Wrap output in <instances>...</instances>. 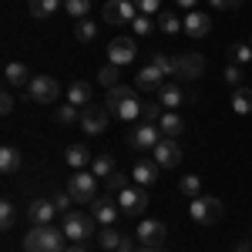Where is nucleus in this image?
I'll use <instances>...</instances> for the list:
<instances>
[{"label":"nucleus","instance_id":"nucleus-29","mask_svg":"<svg viewBox=\"0 0 252 252\" xmlns=\"http://www.w3.org/2000/svg\"><path fill=\"white\" fill-rule=\"evenodd\" d=\"M121 239H125V235L118 232L115 225H104V229H101V235H97V242H101V249H111V252H115L118 246H121Z\"/></svg>","mask_w":252,"mask_h":252},{"label":"nucleus","instance_id":"nucleus-49","mask_svg":"<svg viewBox=\"0 0 252 252\" xmlns=\"http://www.w3.org/2000/svg\"><path fill=\"white\" fill-rule=\"evenodd\" d=\"M64 252H88V249H81V246H71V249H64Z\"/></svg>","mask_w":252,"mask_h":252},{"label":"nucleus","instance_id":"nucleus-18","mask_svg":"<svg viewBox=\"0 0 252 252\" xmlns=\"http://www.w3.org/2000/svg\"><path fill=\"white\" fill-rule=\"evenodd\" d=\"M91 209H94V219L101 225H115V219L121 215V205H115V198H94Z\"/></svg>","mask_w":252,"mask_h":252},{"label":"nucleus","instance_id":"nucleus-14","mask_svg":"<svg viewBox=\"0 0 252 252\" xmlns=\"http://www.w3.org/2000/svg\"><path fill=\"white\" fill-rule=\"evenodd\" d=\"M155 161L161 168H175L178 161H182V148H178V141L175 138H161L155 148Z\"/></svg>","mask_w":252,"mask_h":252},{"label":"nucleus","instance_id":"nucleus-48","mask_svg":"<svg viewBox=\"0 0 252 252\" xmlns=\"http://www.w3.org/2000/svg\"><path fill=\"white\" fill-rule=\"evenodd\" d=\"M175 3H178V7H185V10H195V3H198V0H175Z\"/></svg>","mask_w":252,"mask_h":252},{"label":"nucleus","instance_id":"nucleus-15","mask_svg":"<svg viewBox=\"0 0 252 252\" xmlns=\"http://www.w3.org/2000/svg\"><path fill=\"white\" fill-rule=\"evenodd\" d=\"M158 161H148V158H141V161H135V168H131V182H138L141 189H148V185H155L158 182Z\"/></svg>","mask_w":252,"mask_h":252},{"label":"nucleus","instance_id":"nucleus-31","mask_svg":"<svg viewBox=\"0 0 252 252\" xmlns=\"http://www.w3.org/2000/svg\"><path fill=\"white\" fill-rule=\"evenodd\" d=\"M74 37H78L81 44H91V40L97 37L94 20H78V24H74Z\"/></svg>","mask_w":252,"mask_h":252},{"label":"nucleus","instance_id":"nucleus-2","mask_svg":"<svg viewBox=\"0 0 252 252\" xmlns=\"http://www.w3.org/2000/svg\"><path fill=\"white\" fill-rule=\"evenodd\" d=\"M104 104H108V111H111L115 118H121V121H135V118L141 115V101H138L135 88H125V84L111 88Z\"/></svg>","mask_w":252,"mask_h":252},{"label":"nucleus","instance_id":"nucleus-32","mask_svg":"<svg viewBox=\"0 0 252 252\" xmlns=\"http://www.w3.org/2000/svg\"><path fill=\"white\" fill-rule=\"evenodd\" d=\"M118 71H121V67L108 61V64L101 67V74H97V81H101V88H108V91H111V88H118Z\"/></svg>","mask_w":252,"mask_h":252},{"label":"nucleus","instance_id":"nucleus-28","mask_svg":"<svg viewBox=\"0 0 252 252\" xmlns=\"http://www.w3.org/2000/svg\"><path fill=\"white\" fill-rule=\"evenodd\" d=\"M58 7H61V0H31V14L37 20H47Z\"/></svg>","mask_w":252,"mask_h":252},{"label":"nucleus","instance_id":"nucleus-19","mask_svg":"<svg viewBox=\"0 0 252 252\" xmlns=\"http://www.w3.org/2000/svg\"><path fill=\"white\" fill-rule=\"evenodd\" d=\"M135 84L141 88V91H161V88H165V74L158 71L155 64H148V67H141V71H138Z\"/></svg>","mask_w":252,"mask_h":252},{"label":"nucleus","instance_id":"nucleus-23","mask_svg":"<svg viewBox=\"0 0 252 252\" xmlns=\"http://www.w3.org/2000/svg\"><path fill=\"white\" fill-rule=\"evenodd\" d=\"M232 111L235 115H252V88H235L232 91Z\"/></svg>","mask_w":252,"mask_h":252},{"label":"nucleus","instance_id":"nucleus-16","mask_svg":"<svg viewBox=\"0 0 252 252\" xmlns=\"http://www.w3.org/2000/svg\"><path fill=\"white\" fill-rule=\"evenodd\" d=\"M175 61H178V74H182V78L195 81V78L205 74V61H202V54H178Z\"/></svg>","mask_w":252,"mask_h":252},{"label":"nucleus","instance_id":"nucleus-1","mask_svg":"<svg viewBox=\"0 0 252 252\" xmlns=\"http://www.w3.org/2000/svg\"><path fill=\"white\" fill-rule=\"evenodd\" d=\"M64 229H54V225H34L31 232L24 235V252H64Z\"/></svg>","mask_w":252,"mask_h":252},{"label":"nucleus","instance_id":"nucleus-42","mask_svg":"<svg viewBox=\"0 0 252 252\" xmlns=\"http://www.w3.org/2000/svg\"><path fill=\"white\" fill-rule=\"evenodd\" d=\"M71 202H74V198H71V192H58V195H54V205H58L61 215L71 212Z\"/></svg>","mask_w":252,"mask_h":252},{"label":"nucleus","instance_id":"nucleus-46","mask_svg":"<svg viewBox=\"0 0 252 252\" xmlns=\"http://www.w3.org/2000/svg\"><path fill=\"white\" fill-rule=\"evenodd\" d=\"M209 3H212L215 10H232V7L239 3V0H209Z\"/></svg>","mask_w":252,"mask_h":252},{"label":"nucleus","instance_id":"nucleus-47","mask_svg":"<svg viewBox=\"0 0 252 252\" xmlns=\"http://www.w3.org/2000/svg\"><path fill=\"white\" fill-rule=\"evenodd\" d=\"M115 252H138V249H135V242H131V239L125 235V239H121V246H118Z\"/></svg>","mask_w":252,"mask_h":252},{"label":"nucleus","instance_id":"nucleus-38","mask_svg":"<svg viewBox=\"0 0 252 252\" xmlns=\"http://www.w3.org/2000/svg\"><path fill=\"white\" fill-rule=\"evenodd\" d=\"M64 7H67V14H71V17L81 20L88 10H91V0H64Z\"/></svg>","mask_w":252,"mask_h":252},{"label":"nucleus","instance_id":"nucleus-5","mask_svg":"<svg viewBox=\"0 0 252 252\" xmlns=\"http://www.w3.org/2000/svg\"><path fill=\"white\" fill-rule=\"evenodd\" d=\"M94 215H81V212H67L64 215V222H61V229H64V235L67 239H74V242H81V239H88V235H94Z\"/></svg>","mask_w":252,"mask_h":252},{"label":"nucleus","instance_id":"nucleus-17","mask_svg":"<svg viewBox=\"0 0 252 252\" xmlns=\"http://www.w3.org/2000/svg\"><path fill=\"white\" fill-rule=\"evenodd\" d=\"M212 31V20H209V14H202V10H189V17H185V34L189 37H205Z\"/></svg>","mask_w":252,"mask_h":252},{"label":"nucleus","instance_id":"nucleus-27","mask_svg":"<svg viewBox=\"0 0 252 252\" xmlns=\"http://www.w3.org/2000/svg\"><path fill=\"white\" fill-rule=\"evenodd\" d=\"M91 172L104 182L108 175H115V158L111 155H94V161H91Z\"/></svg>","mask_w":252,"mask_h":252},{"label":"nucleus","instance_id":"nucleus-11","mask_svg":"<svg viewBox=\"0 0 252 252\" xmlns=\"http://www.w3.org/2000/svg\"><path fill=\"white\" fill-rule=\"evenodd\" d=\"M138 54V47H135V40L131 37H115L111 44H108V61L111 64H118V67H125V64H131Z\"/></svg>","mask_w":252,"mask_h":252},{"label":"nucleus","instance_id":"nucleus-51","mask_svg":"<svg viewBox=\"0 0 252 252\" xmlns=\"http://www.w3.org/2000/svg\"><path fill=\"white\" fill-rule=\"evenodd\" d=\"M235 252H249V249H235Z\"/></svg>","mask_w":252,"mask_h":252},{"label":"nucleus","instance_id":"nucleus-8","mask_svg":"<svg viewBox=\"0 0 252 252\" xmlns=\"http://www.w3.org/2000/svg\"><path fill=\"white\" fill-rule=\"evenodd\" d=\"M27 94H31V101H37V104H51V101H58L61 84L54 78H47V74H37V78L27 84Z\"/></svg>","mask_w":252,"mask_h":252},{"label":"nucleus","instance_id":"nucleus-39","mask_svg":"<svg viewBox=\"0 0 252 252\" xmlns=\"http://www.w3.org/2000/svg\"><path fill=\"white\" fill-rule=\"evenodd\" d=\"M58 125H74V121H81V115H78V108L74 104H64V108H58Z\"/></svg>","mask_w":252,"mask_h":252},{"label":"nucleus","instance_id":"nucleus-26","mask_svg":"<svg viewBox=\"0 0 252 252\" xmlns=\"http://www.w3.org/2000/svg\"><path fill=\"white\" fill-rule=\"evenodd\" d=\"M64 158H67V165H71V168H84L88 161H94V158H91V152H88L84 145H71Z\"/></svg>","mask_w":252,"mask_h":252},{"label":"nucleus","instance_id":"nucleus-43","mask_svg":"<svg viewBox=\"0 0 252 252\" xmlns=\"http://www.w3.org/2000/svg\"><path fill=\"white\" fill-rule=\"evenodd\" d=\"M135 7H138V14H148L152 17L158 7H161V0H135Z\"/></svg>","mask_w":252,"mask_h":252},{"label":"nucleus","instance_id":"nucleus-12","mask_svg":"<svg viewBox=\"0 0 252 252\" xmlns=\"http://www.w3.org/2000/svg\"><path fill=\"white\" fill-rule=\"evenodd\" d=\"M165 235H168L165 222H152V219H145V222L138 225V242H141L145 249H158V246L165 242Z\"/></svg>","mask_w":252,"mask_h":252},{"label":"nucleus","instance_id":"nucleus-7","mask_svg":"<svg viewBox=\"0 0 252 252\" xmlns=\"http://www.w3.org/2000/svg\"><path fill=\"white\" fill-rule=\"evenodd\" d=\"M118 205H121V212L125 215H141L148 209V189H141V185H128L125 192H118Z\"/></svg>","mask_w":252,"mask_h":252},{"label":"nucleus","instance_id":"nucleus-40","mask_svg":"<svg viewBox=\"0 0 252 252\" xmlns=\"http://www.w3.org/2000/svg\"><path fill=\"white\" fill-rule=\"evenodd\" d=\"M229 58H232L235 64H249V61H252V47H249V44H235L232 51H229Z\"/></svg>","mask_w":252,"mask_h":252},{"label":"nucleus","instance_id":"nucleus-36","mask_svg":"<svg viewBox=\"0 0 252 252\" xmlns=\"http://www.w3.org/2000/svg\"><path fill=\"white\" fill-rule=\"evenodd\" d=\"M152 64H155V67L161 71V74H165V78H168V74H178V61L168 58V54H155V61H152Z\"/></svg>","mask_w":252,"mask_h":252},{"label":"nucleus","instance_id":"nucleus-9","mask_svg":"<svg viewBox=\"0 0 252 252\" xmlns=\"http://www.w3.org/2000/svg\"><path fill=\"white\" fill-rule=\"evenodd\" d=\"M94 189H97V175L94 172H74L67 192L74 202H94Z\"/></svg>","mask_w":252,"mask_h":252},{"label":"nucleus","instance_id":"nucleus-20","mask_svg":"<svg viewBox=\"0 0 252 252\" xmlns=\"http://www.w3.org/2000/svg\"><path fill=\"white\" fill-rule=\"evenodd\" d=\"M67 101H71L74 108H88V104H91V84H88V81H74V84L67 88Z\"/></svg>","mask_w":252,"mask_h":252},{"label":"nucleus","instance_id":"nucleus-33","mask_svg":"<svg viewBox=\"0 0 252 252\" xmlns=\"http://www.w3.org/2000/svg\"><path fill=\"white\" fill-rule=\"evenodd\" d=\"M158 27H161L165 34H178V31L185 27V20H178L175 14H168V10H165V14H158Z\"/></svg>","mask_w":252,"mask_h":252},{"label":"nucleus","instance_id":"nucleus-10","mask_svg":"<svg viewBox=\"0 0 252 252\" xmlns=\"http://www.w3.org/2000/svg\"><path fill=\"white\" fill-rule=\"evenodd\" d=\"M138 17L135 0H108L104 3V20L108 24H131Z\"/></svg>","mask_w":252,"mask_h":252},{"label":"nucleus","instance_id":"nucleus-30","mask_svg":"<svg viewBox=\"0 0 252 252\" xmlns=\"http://www.w3.org/2000/svg\"><path fill=\"white\" fill-rule=\"evenodd\" d=\"M178 189H182L185 198H198V195H202V178H198V175H185V178L178 182Z\"/></svg>","mask_w":252,"mask_h":252},{"label":"nucleus","instance_id":"nucleus-21","mask_svg":"<svg viewBox=\"0 0 252 252\" xmlns=\"http://www.w3.org/2000/svg\"><path fill=\"white\" fill-rule=\"evenodd\" d=\"M158 131L165 138H178L182 131H185V125H182V118L175 115V111H165V115L158 118Z\"/></svg>","mask_w":252,"mask_h":252},{"label":"nucleus","instance_id":"nucleus-25","mask_svg":"<svg viewBox=\"0 0 252 252\" xmlns=\"http://www.w3.org/2000/svg\"><path fill=\"white\" fill-rule=\"evenodd\" d=\"M158 101H161V108H168V111H175L185 97H182V88L178 84H165L161 91H158Z\"/></svg>","mask_w":252,"mask_h":252},{"label":"nucleus","instance_id":"nucleus-34","mask_svg":"<svg viewBox=\"0 0 252 252\" xmlns=\"http://www.w3.org/2000/svg\"><path fill=\"white\" fill-rule=\"evenodd\" d=\"M14 222H17V209H14V202H0V229L7 232V229H14Z\"/></svg>","mask_w":252,"mask_h":252},{"label":"nucleus","instance_id":"nucleus-50","mask_svg":"<svg viewBox=\"0 0 252 252\" xmlns=\"http://www.w3.org/2000/svg\"><path fill=\"white\" fill-rule=\"evenodd\" d=\"M138 252H155V249H138Z\"/></svg>","mask_w":252,"mask_h":252},{"label":"nucleus","instance_id":"nucleus-41","mask_svg":"<svg viewBox=\"0 0 252 252\" xmlns=\"http://www.w3.org/2000/svg\"><path fill=\"white\" fill-rule=\"evenodd\" d=\"M104 185H108L111 192H125V189H128V175H125V172L108 175V178H104Z\"/></svg>","mask_w":252,"mask_h":252},{"label":"nucleus","instance_id":"nucleus-45","mask_svg":"<svg viewBox=\"0 0 252 252\" xmlns=\"http://www.w3.org/2000/svg\"><path fill=\"white\" fill-rule=\"evenodd\" d=\"M0 111H3V115H10V111H14V97H10V91H3V94H0Z\"/></svg>","mask_w":252,"mask_h":252},{"label":"nucleus","instance_id":"nucleus-52","mask_svg":"<svg viewBox=\"0 0 252 252\" xmlns=\"http://www.w3.org/2000/svg\"><path fill=\"white\" fill-rule=\"evenodd\" d=\"M249 47H252V37H249Z\"/></svg>","mask_w":252,"mask_h":252},{"label":"nucleus","instance_id":"nucleus-37","mask_svg":"<svg viewBox=\"0 0 252 252\" xmlns=\"http://www.w3.org/2000/svg\"><path fill=\"white\" fill-rule=\"evenodd\" d=\"M131 27H135L138 37H148V34L155 31V24H152V17H148V14H138V17L131 20Z\"/></svg>","mask_w":252,"mask_h":252},{"label":"nucleus","instance_id":"nucleus-35","mask_svg":"<svg viewBox=\"0 0 252 252\" xmlns=\"http://www.w3.org/2000/svg\"><path fill=\"white\" fill-rule=\"evenodd\" d=\"M161 115H165V111H161V101H141V118H145V121L158 125Z\"/></svg>","mask_w":252,"mask_h":252},{"label":"nucleus","instance_id":"nucleus-4","mask_svg":"<svg viewBox=\"0 0 252 252\" xmlns=\"http://www.w3.org/2000/svg\"><path fill=\"white\" fill-rule=\"evenodd\" d=\"M189 215H192L198 225H215L222 219V202L212 198V195H198V198H192V205H189Z\"/></svg>","mask_w":252,"mask_h":252},{"label":"nucleus","instance_id":"nucleus-6","mask_svg":"<svg viewBox=\"0 0 252 252\" xmlns=\"http://www.w3.org/2000/svg\"><path fill=\"white\" fill-rule=\"evenodd\" d=\"M108 118H111L108 104H94V101H91V104L81 111V121H78V125L88 131V135H101V131L108 128Z\"/></svg>","mask_w":252,"mask_h":252},{"label":"nucleus","instance_id":"nucleus-3","mask_svg":"<svg viewBox=\"0 0 252 252\" xmlns=\"http://www.w3.org/2000/svg\"><path fill=\"white\" fill-rule=\"evenodd\" d=\"M161 138H165V135L158 131V125L141 121L138 128H131V135H128V148H131V152H138V155H145V152H155Z\"/></svg>","mask_w":252,"mask_h":252},{"label":"nucleus","instance_id":"nucleus-24","mask_svg":"<svg viewBox=\"0 0 252 252\" xmlns=\"http://www.w3.org/2000/svg\"><path fill=\"white\" fill-rule=\"evenodd\" d=\"M3 81H7V88H20V84H27V67H24L20 61H10L7 71H3Z\"/></svg>","mask_w":252,"mask_h":252},{"label":"nucleus","instance_id":"nucleus-44","mask_svg":"<svg viewBox=\"0 0 252 252\" xmlns=\"http://www.w3.org/2000/svg\"><path fill=\"white\" fill-rule=\"evenodd\" d=\"M225 81H229L232 88H239V81H242V71H239V64H229V67H225Z\"/></svg>","mask_w":252,"mask_h":252},{"label":"nucleus","instance_id":"nucleus-13","mask_svg":"<svg viewBox=\"0 0 252 252\" xmlns=\"http://www.w3.org/2000/svg\"><path fill=\"white\" fill-rule=\"evenodd\" d=\"M58 215V205H54V198H37V202H31L27 205V219L34 222V225H51V219Z\"/></svg>","mask_w":252,"mask_h":252},{"label":"nucleus","instance_id":"nucleus-22","mask_svg":"<svg viewBox=\"0 0 252 252\" xmlns=\"http://www.w3.org/2000/svg\"><path fill=\"white\" fill-rule=\"evenodd\" d=\"M17 168H20V152L14 148V145H3V148H0V172L14 175Z\"/></svg>","mask_w":252,"mask_h":252}]
</instances>
